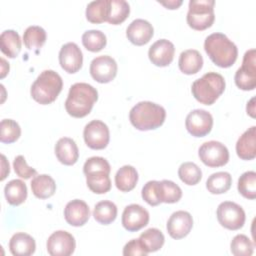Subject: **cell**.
<instances>
[{
	"instance_id": "obj_12",
	"label": "cell",
	"mask_w": 256,
	"mask_h": 256,
	"mask_svg": "<svg viewBox=\"0 0 256 256\" xmlns=\"http://www.w3.org/2000/svg\"><path fill=\"white\" fill-rule=\"evenodd\" d=\"M117 63L108 55H101L94 58L90 63V74L99 83H109L117 74Z\"/></svg>"
},
{
	"instance_id": "obj_46",
	"label": "cell",
	"mask_w": 256,
	"mask_h": 256,
	"mask_svg": "<svg viewBox=\"0 0 256 256\" xmlns=\"http://www.w3.org/2000/svg\"><path fill=\"white\" fill-rule=\"evenodd\" d=\"M1 159H2V173H1V180H4L6 178V176L9 174L10 172V168H9V163L6 160L5 155H1Z\"/></svg>"
},
{
	"instance_id": "obj_43",
	"label": "cell",
	"mask_w": 256,
	"mask_h": 256,
	"mask_svg": "<svg viewBox=\"0 0 256 256\" xmlns=\"http://www.w3.org/2000/svg\"><path fill=\"white\" fill-rule=\"evenodd\" d=\"M13 168L15 173L23 179H30L32 176L37 175V171L27 165V162L22 155H18L15 157L13 161Z\"/></svg>"
},
{
	"instance_id": "obj_45",
	"label": "cell",
	"mask_w": 256,
	"mask_h": 256,
	"mask_svg": "<svg viewBox=\"0 0 256 256\" xmlns=\"http://www.w3.org/2000/svg\"><path fill=\"white\" fill-rule=\"evenodd\" d=\"M158 2L168 9H177L183 3L182 0H168V1H158Z\"/></svg>"
},
{
	"instance_id": "obj_15",
	"label": "cell",
	"mask_w": 256,
	"mask_h": 256,
	"mask_svg": "<svg viewBox=\"0 0 256 256\" xmlns=\"http://www.w3.org/2000/svg\"><path fill=\"white\" fill-rule=\"evenodd\" d=\"M193 227V219L189 212L179 210L171 214L167 221V232L173 239L186 237Z\"/></svg>"
},
{
	"instance_id": "obj_30",
	"label": "cell",
	"mask_w": 256,
	"mask_h": 256,
	"mask_svg": "<svg viewBox=\"0 0 256 256\" xmlns=\"http://www.w3.org/2000/svg\"><path fill=\"white\" fill-rule=\"evenodd\" d=\"M109 12V0H95L86 7V18L89 22L99 24L107 21Z\"/></svg>"
},
{
	"instance_id": "obj_17",
	"label": "cell",
	"mask_w": 256,
	"mask_h": 256,
	"mask_svg": "<svg viewBox=\"0 0 256 256\" xmlns=\"http://www.w3.org/2000/svg\"><path fill=\"white\" fill-rule=\"evenodd\" d=\"M174 44L167 39H159L148 50V57L152 64L158 67L168 66L174 58Z\"/></svg>"
},
{
	"instance_id": "obj_4",
	"label": "cell",
	"mask_w": 256,
	"mask_h": 256,
	"mask_svg": "<svg viewBox=\"0 0 256 256\" xmlns=\"http://www.w3.org/2000/svg\"><path fill=\"white\" fill-rule=\"evenodd\" d=\"M63 81L61 76L54 70L42 71L32 83L30 94L32 98L42 105H47L56 100L62 91Z\"/></svg>"
},
{
	"instance_id": "obj_18",
	"label": "cell",
	"mask_w": 256,
	"mask_h": 256,
	"mask_svg": "<svg viewBox=\"0 0 256 256\" xmlns=\"http://www.w3.org/2000/svg\"><path fill=\"white\" fill-rule=\"evenodd\" d=\"M154 34L152 24L147 20L138 18L133 20L126 29V36L128 40L137 46L147 44Z\"/></svg>"
},
{
	"instance_id": "obj_34",
	"label": "cell",
	"mask_w": 256,
	"mask_h": 256,
	"mask_svg": "<svg viewBox=\"0 0 256 256\" xmlns=\"http://www.w3.org/2000/svg\"><path fill=\"white\" fill-rule=\"evenodd\" d=\"M88 188L95 194H105L111 189L109 174L105 172H95L85 175Z\"/></svg>"
},
{
	"instance_id": "obj_40",
	"label": "cell",
	"mask_w": 256,
	"mask_h": 256,
	"mask_svg": "<svg viewBox=\"0 0 256 256\" xmlns=\"http://www.w3.org/2000/svg\"><path fill=\"white\" fill-rule=\"evenodd\" d=\"M230 248L235 256H250L253 254L254 245L246 235L238 234L232 239Z\"/></svg>"
},
{
	"instance_id": "obj_1",
	"label": "cell",
	"mask_w": 256,
	"mask_h": 256,
	"mask_svg": "<svg viewBox=\"0 0 256 256\" xmlns=\"http://www.w3.org/2000/svg\"><path fill=\"white\" fill-rule=\"evenodd\" d=\"M98 99V92L92 85L84 82L73 84L65 101L67 113L75 118H82L88 115L94 103Z\"/></svg>"
},
{
	"instance_id": "obj_20",
	"label": "cell",
	"mask_w": 256,
	"mask_h": 256,
	"mask_svg": "<svg viewBox=\"0 0 256 256\" xmlns=\"http://www.w3.org/2000/svg\"><path fill=\"white\" fill-rule=\"evenodd\" d=\"M55 155L59 162L70 166L77 162L79 158V150L75 141L69 137L60 138L55 144Z\"/></svg>"
},
{
	"instance_id": "obj_32",
	"label": "cell",
	"mask_w": 256,
	"mask_h": 256,
	"mask_svg": "<svg viewBox=\"0 0 256 256\" xmlns=\"http://www.w3.org/2000/svg\"><path fill=\"white\" fill-rule=\"evenodd\" d=\"M130 13V6L125 0H109L107 22L112 25L121 24Z\"/></svg>"
},
{
	"instance_id": "obj_13",
	"label": "cell",
	"mask_w": 256,
	"mask_h": 256,
	"mask_svg": "<svg viewBox=\"0 0 256 256\" xmlns=\"http://www.w3.org/2000/svg\"><path fill=\"white\" fill-rule=\"evenodd\" d=\"M46 247L51 256H69L73 254L76 242L72 234L67 231L58 230L48 237Z\"/></svg>"
},
{
	"instance_id": "obj_48",
	"label": "cell",
	"mask_w": 256,
	"mask_h": 256,
	"mask_svg": "<svg viewBox=\"0 0 256 256\" xmlns=\"http://www.w3.org/2000/svg\"><path fill=\"white\" fill-rule=\"evenodd\" d=\"M1 62H2V72H1V78H4L5 75L7 74V72L9 71V63L7 64L6 61L1 58Z\"/></svg>"
},
{
	"instance_id": "obj_7",
	"label": "cell",
	"mask_w": 256,
	"mask_h": 256,
	"mask_svg": "<svg viewBox=\"0 0 256 256\" xmlns=\"http://www.w3.org/2000/svg\"><path fill=\"white\" fill-rule=\"evenodd\" d=\"M235 84L239 89L249 91L256 87V51L250 49L245 52L241 67L234 76Z\"/></svg>"
},
{
	"instance_id": "obj_11",
	"label": "cell",
	"mask_w": 256,
	"mask_h": 256,
	"mask_svg": "<svg viewBox=\"0 0 256 256\" xmlns=\"http://www.w3.org/2000/svg\"><path fill=\"white\" fill-rule=\"evenodd\" d=\"M213 126L212 115L204 109H195L188 113L185 120L187 131L194 137H204L210 133Z\"/></svg>"
},
{
	"instance_id": "obj_16",
	"label": "cell",
	"mask_w": 256,
	"mask_h": 256,
	"mask_svg": "<svg viewBox=\"0 0 256 256\" xmlns=\"http://www.w3.org/2000/svg\"><path fill=\"white\" fill-rule=\"evenodd\" d=\"M59 63L67 73L78 72L83 64V54L79 46L74 42L64 44L59 51Z\"/></svg>"
},
{
	"instance_id": "obj_38",
	"label": "cell",
	"mask_w": 256,
	"mask_h": 256,
	"mask_svg": "<svg viewBox=\"0 0 256 256\" xmlns=\"http://www.w3.org/2000/svg\"><path fill=\"white\" fill-rule=\"evenodd\" d=\"M21 135L19 124L13 119H3L0 123V141L2 143H13Z\"/></svg>"
},
{
	"instance_id": "obj_23",
	"label": "cell",
	"mask_w": 256,
	"mask_h": 256,
	"mask_svg": "<svg viewBox=\"0 0 256 256\" xmlns=\"http://www.w3.org/2000/svg\"><path fill=\"white\" fill-rule=\"evenodd\" d=\"M178 66L182 73L187 75L196 74L203 66V57L198 50L187 49L181 52Z\"/></svg>"
},
{
	"instance_id": "obj_31",
	"label": "cell",
	"mask_w": 256,
	"mask_h": 256,
	"mask_svg": "<svg viewBox=\"0 0 256 256\" xmlns=\"http://www.w3.org/2000/svg\"><path fill=\"white\" fill-rule=\"evenodd\" d=\"M138 239L148 253L160 250L165 241L163 233L157 228H149L145 230L140 234Z\"/></svg>"
},
{
	"instance_id": "obj_3",
	"label": "cell",
	"mask_w": 256,
	"mask_h": 256,
	"mask_svg": "<svg viewBox=\"0 0 256 256\" xmlns=\"http://www.w3.org/2000/svg\"><path fill=\"white\" fill-rule=\"evenodd\" d=\"M164 107L151 101H141L134 105L129 112L131 124L138 130L147 131L159 128L165 121Z\"/></svg>"
},
{
	"instance_id": "obj_41",
	"label": "cell",
	"mask_w": 256,
	"mask_h": 256,
	"mask_svg": "<svg viewBox=\"0 0 256 256\" xmlns=\"http://www.w3.org/2000/svg\"><path fill=\"white\" fill-rule=\"evenodd\" d=\"M141 195L143 200L151 206H157L160 203H162L160 197V181H148L143 186Z\"/></svg>"
},
{
	"instance_id": "obj_33",
	"label": "cell",
	"mask_w": 256,
	"mask_h": 256,
	"mask_svg": "<svg viewBox=\"0 0 256 256\" xmlns=\"http://www.w3.org/2000/svg\"><path fill=\"white\" fill-rule=\"evenodd\" d=\"M46 38V31L37 25L27 27L23 34L24 45L30 50L41 48L45 44Z\"/></svg>"
},
{
	"instance_id": "obj_14",
	"label": "cell",
	"mask_w": 256,
	"mask_h": 256,
	"mask_svg": "<svg viewBox=\"0 0 256 256\" xmlns=\"http://www.w3.org/2000/svg\"><path fill=\"white\" fill-rule=\"evenodd\" d=\"M121 222L126 230L138 231L148 224L149 212L139 204H130L124 208Z\"/></svg>"
},
{
	"instance_id": "obj_2",
	"label": "cell",
	"mask_w": 256,
	"mask_h": 256,
	"mask_svg": "<svg viewBox=\"0 0 256 256\" xmlns=\"http://www.w3.org/2000/svg\"><path fill=\"white\" fill-rule=\"evenodd\" d=\"M204 50L211 61L221 67H231L238 56V49L225 34L215 32L208 35L204 41Z\"/></svg>"
},
{
	"instance_id": "obj_47",
	"label": "cell",
	"mask_w": 256,
	"mask_h": 256,
	"mask_svg": "<svg viewBox=\"0 0 256 256\" xmlns=\"http://www.w3.org/2000/svg\"><path fill=\"white\" fill-rule=\"evenodd\" d=\"M254 101H255V98L252 97L250 99V101L247 103V106H246L247 114H249L252 118L255 117V104H254Z\"/></svg>"
},
{
	"instance_id": "obj_27",
	"label": "cell",
	"mask_w": 256,
	"mask_h": 256,
	"mask_svg": "<svg viewBox=\"0 0 256 256\" xmlns=\"http://www.w3.org/2000/svg\"><path fill=\"white\" fill-rule=\"evenodd\" d=\"M21 44L20 35L14 30H5L0 35V49L9 58L18 56L21 50Z\"/></svg>"
},
{
	"instance_id": "obj_26",
	"label": "cell",
	"mask_w": 256,
	"mask_h": 256,
	"mask_svg": "<svg viewBox=\"0 0 256 256\" xmlns=\"http://www.w3.org/2000/svg\"><path fill=\"white\" fill-rule=\"evenodd\" d=\"M4 195L10 205L18 206L27 198V186L22 180L13 179L5 185Z\"/></svg>"
},
{
	"instance_id": "obj_9",
	"label": "cell",
	"mask_w": 256,
	"mask_h": 256,
	"mask_svg": "<svg viewBox=\"0 0 256 256\" xmlns=\"http://www.w3.org/2000/svg\"><path fill=\"white\" fill-rule=\"evenodd\" d=\"M200 160L208 167H221L229 161V151L227 147L215 140L203 143L198 150Z\"/></svg>"
},
{
	"instance_id": "obj_42",
	"label": "cell",
	"mask_w": 256,
	"mask_h": 256,
	"mask_svg": "<svg viewBox=\"0 0 256 256\" xmlns=\"http://www.w3.org/2000/svg\"><path fill=\"white\" fill-rule=\"evenodd\" d=\"M111 167L109 162L99 156H93L88 158L83 166V172L85 175L90 174V173H95V172H105L110 174Z\"/></svg>"
},
{
	"instance_id": "obj_10",
	"label": "cell",
	"mask_w": 256,
	"mask_h": 256,
	"mask_svg": "<svg viewBox=\"0 0 256 256\" xmlns=\"http://www.w3.org/2000/svg\"><path fill=\"white\" fill-rule=\"evenodd\" d=\"M83 137L86 145L94 150L104 149L110 139L108 126L101 120H92L85 125Z\"/></svg>"
},
{
	"instance_id": "obj_37",
	"label": "cell",
	"mask_w": 256,
	"mask_h": 256,
	"mask_svg": "<svg viewBox=\"0 0 256 256\" xmlns=\"http://www.w3.org/2000/svg\"><path fill=\"white\" fill-rule=\"evenodd\" d=\"M237 188L239 193L247 199L256 198V173L254 171L244 172L238 179Z\"/></svg>"
},
{
	"instance_id": "obj_36",
	"label": "cell",
	"mask_w": 256,
	"mask_h": 256,
	"mask_svg": "<svg viewBox=\"0 0 256 256\" xmlns=\"http://www.w3.org/2000/svg\"><path fill=\"white\" fill-rule=\"evenodd\" d=\"M178 176L184 184L196 185L202 178V171L195 163L184 162L178 169Z\"/></svg>"
},
{
	"instance_id": "obj_24",
	"label": "cell",
	"mask_w": 256,
	"mask_h": 256,
	"mask_svg": "<svg viewBox=\"0 0 256 256\" xmlns=\"http://www.w3.org/2000/svg\"><path fill=\"white\" fill-rule=\"evenodd\" d=\"M30 185L32 193L39 199H47L53 196L56 191V183L54 179L48 174H40L34 176Z\"/></svg>"
},
{
	"instance_id": "obj_8",
	"label": "cell",
	"mask_w": 256,
	"mask_h": 256,
	"mask_svg": "<svg viewBox=\"0 0 256 256\" xmlns=\"http://www.w3.org/2000/svg\"><path fill=\"white\" fill-rule=\"evenodd\" d=\"M217 219L221 226L229 230H238L245 223V211L235 202L224 201L217 208Z\"/></svg>"
},
{
	"instance_id": "obj_21",
	"label": "cell",
	"mask_w": 256,
	"mask_h": 256,
	"mask_svg": "<svg viewBox=\"0 0 256 256\" xmlns=\"http://www.w3.org/2000/svg\"><path fill=\"white\" fill-rule=\"evenodd\" d=\"M236 153L242 160H252L256 156V127L248 128L237 140Z\"/></svg>"
},
{
	"instance_id": "obj_28",
	"label": "cell",
	"mask_w": 256,
	"mask_h": 256,
	"mask_svg": "<svg viewBox=\"0 0 256 256\" xmlns=\"http://www.w3.org/2000/svg\"><path fill=\"white\" fill-rule=\"evenodd\" d=\"M232 184L230 173L220 171L211 174L206 181V188L211 194H223L227 192Z\"/></svg>"
},
{
	"instance_id": "obj_35",
	"label": "cell",
	"mask_w": 256,
	"mask_h": 256,
	"mask_svg": "<svg viewBox=\"0 0 256 256\" xmlns=\"http://www.w3.org/2000/svg\"><path fill=\"white\" fill-rule=\"evenodd\" d=\"M83 46L91 52L101 51L107 44L105 34L100 30H87L82 35Z\"/></svg>"
},
{
	"instance_id": "obj_29",
	"label": "cell",
	"mask_w": 256,
	"mask_h": 256,
	"mask_svg": "<svg viewBox=\"0 0 256 256\" xmlns=\"http://www.w3.org/2000/svg\"><path fill=\"white\" fill-rule=\"evenodd\" d=\"M93 216L98 223L108 225L117 217V206L109 200L100 201L94 207Z\"/></svg>"
},
{
	"instance_id": "obj_44",
	"label": "cell",
	"mask_w": 256,
	"mask_h": 256,
	"mask_svg": "<svg viewBox=\"0 0 256 256\" xmlns=\"http://www.w3.org/2000/svg\"><path fill=\"white\" fill-rule=\"evenodd\" d=\"M148 252L144 249L139 239H132L123 248L124 256H146Z\"/></svg>"
},
{
	"instance_id": "obj_5",
	"label": "cell",
	"mask_w": 256,
	"mask_h": 256,
	"mask_svg": "<svg viewBox=\"0 0 256 256\" xmlns=\"http://www.w3.org/2000/svg\"><path fill=\"white\" fill-rule=\"evenodd\" d=\"M225 86V80L221 74L208 72L192 83L191 92L198 102L212 105L224 92Z\"/></svg>"
},
{
	"instance_id": "obj_25",
	"label": "cell",
	"mask_w": 256,
	"mask_h": 256,
	"mask_svg": "<svg viewBox=\"0 0 256 256\" xmlns=\"http://www.w3.org/2000/svg\"><path fill=\"white\" fill-rule=\"evenodd\" d=\"M138 182L137 170L131 165H124L115 174V185L122 192L133 190Z\"/></svg>"
},
{
	"instance_id": "obj_22",
	"label": "cell",
	"mask_w": 256,
	"mask_h": 256,
	"mask_svg": "<svg viewBox=\"0 0 256 256\" xmlns=\"http://www.w3.org/2000/svg\"><path fill=\"white\" fill-rule=\"evenodd\" d=\"M35 249L34 238L24 232L15 233L9 241V250L14 256H30L35 252Z\"/></svg>"
},
{
	"instance_id": "obj_6",
	"label": "cell",
	"mask_w": 256,
	"mask_h": 256,
	"mask_svg": "<svg viewBox=\"0 0 256 256\" xmlns=\"http://www.w3.org/2000/svg\"><path fill=\"white\" fill-rule=\"evenodd\" d=\"M214 0H190L186 20L194 30H205L212 26L215 20Z\"/></svg>"
},
{
	"instance_id": "obj_19",
	"label": "cell",
	"mask_w": 256,
	"mask_h": 256,
	"mask_svg": "<svg viewBox=\"0 0 256 256\" xmlns=\"http://www.w3.org/2000/svg\"><path fill=\"white\" fill-rule=\"evenodd\" d=\"M64 218L71 226H83L90 218L89 206L80 199L69 201L64 208Z\"/></svg>"
},
{
	"instance_id": "obj_39",
	"label": "cell",
	"mask_w": 256,
	"mask_h": 256,
	"mask_svg": "<svg viewBox=\"0 0 256 256\" xmlns=\"http://www.w3.org/2000/svg\"><path fill=\"white\" fill-rule=\"evenodd\" d=\"M160 197L164 203H176L182 197L181 188L171 180L160 181Z\"/></svg>"
}]
</instances>
